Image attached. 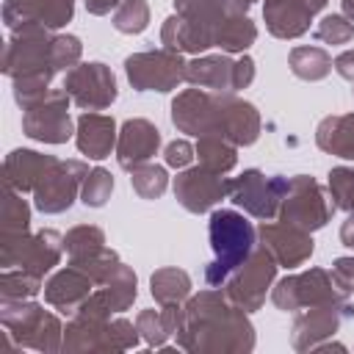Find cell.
Returning a JSON list of instances; mask_svg holds the SVG:
<instances>
[{
  "label": "cell",
  "instance_id": "cell-1",
  "mask_svg": "<svg viewBox=\"0 0 354 354\" xmlns=\"http://www.w3.org/2000/svg\"><path fill=\"white\" fill-rule=\"evenodd\" d=\"M185 318L177 346L185 351H213V354H246L254 348V326L246 310L232 304L227 293L199 290L185 301Z\"/></svg>",
  "mask_w": 354,
  "mask_h": 354
},
{
  "label": "cell",
  "instance_id": "cell-2",
  "mask_svg": "<svg viewBox=\"0 0 354 354\" xmlns=\"http://www.w3.org/2000/svg\"><path fill=\"white\" fill-rule=\"evenodd\" d=\"M351 290L354 285L340 279L335 271H326V268H310L304 274H290V277H282L274 290H271V299L279 310L285 313H296L301 307H321V304H329V307H337L346 318L354 315V301H351Z\"/></svg>",
  "mask_w": 354,
  "mask_h": 354
},
{
  "label": "cell",
  "instance_id": "cell-3",
  "mask_svg": "<svg viewBox=\"0 0 354 354\" xmlns=\"http://www.w3.org/2000/svg\"><path fill=\"white\" fill-rule=\"evenodd\" d=\"M207 238L213 260L205 268V279L210 288H224L230 274L252 254L257 232L238 210H213L207 221Z\"/></svg>",
  "mask_w": 354,
  "mask_h": 354
},
{
  "label": "cell",
  "instance_id": "cell-4",
  "mask_svg": "<svg viewBox=\"0 0 354 354\" xmlns=\"http://www.w3.org/2000/svg\"><path fill=\"white\" fill-rule=\"evenodd\" d=\"M0 324L6 326V335L19 348H36V351L53 354L64 346L61 321L30 299H19V301L3 299L0 301Z\"/></svg>",
  "mask_w": 354,
  "mask_h": 354
},
{
  "label": "cell",
  "instance_id": "cell-5",
  "mask_svg": "<svg viewBox=\"0 0 354 354\" xmlns=\"http://www.w3.org/2000/svg\"><path fill=\"white\" fill-rule=\"evenodd\" d=\"M3 72L17 80V77H53L55 66H53V36L50 28L39 25V22H25L22 28L11 30V39L6 44V55H3Z\"/></svg>",
  "mask_w": 354,
  "mask_h": 354
},
{
  "label": "cell",
  "instance_id": "cell-6",
  "mask_svg": "<svg viewBox=\"0 0 354 354\" xmlns=\"http://www.w3.org/2000/svg\"><path fill=\"white\" fill-rule=\"evenodd\" d=\"M64 238L55 230H39L33 235H0V266L22 268L33 277H44L61 260Z\"/></svg>",
  "mask_w": 354,
  "mask_h": 354
},
{
  "label": "cell",
  "instance_id": "cell-7",
  "mask_svg": "<svg viewBox=\"0 0 354 354\" xmlns=\"http://www.w3.org/2000/svg\"><path fill=\"white\" fill-rule=\"evenodd\" d=\"M277 277V260L263 249H252V254L230 274V279L224 282V293L232 304H238L246 313H254L263 307L266 293L271 288Z\"/></svg>",
  "mask_w": 354,
  "mask_h": 354
},
{
  "label": "cell",
  "instance_id": "cell-8",
  "mask_svg": "<svg viewBox=\"0 0 354 354\" xmlns=\"http://www.w3.org/2000/svg\"><path fill=\"white\" fill-rule=\"evenodd\" d=\"M124 75L136 91H171L185 80V61L183 53L166 47L133 53L124 61Z\"/></svg>",
  "mask_w": 354,
  "mask_h": 354
},
{
  "label": "cell",
  "instance_id": "cell-9",
  "mask_svg": "<svg viewBox=\"0 0 354 354\" xmlns=\"http://www.w3.org/2000/svg\"><path fill=\"white\" fill-rule=\"evenodd\" d=\"M288 185H290V180L282 174L266 177L260 169H246L241 177L230 180V199L238 207H243V213L268 221L279 213Z\"/></svg>",
  "mask_w": 354,
  "mask_h": 354
},
{
  "label": "cell",
  "instance_id": "cell-10",
  "mask_svg": "<svg viewBox=\"0 0 354 354\" xmlns=\"http://www.w3.org/2000/svg\"><path fill=\"white\" fill-rule=\"evenodd\" d=\"M332 210H335V205L329 207L321 185L307 174H296L288 185V194L282 196V205H279L277 216H279L282 224L315 232V230L326 227Z\"/></svg>",
  "mask_w": 354,
  "mask_h": 354
},
{
  "label": "cell",
  "instance_id": "cell-11",
  "mask_svg": "<svg viewBox=\"0 0 354 354\" xmlns=\"http://www.w3.org/2000/svg\"><path fill=\"white\" fill-rule=\"evenodd\" d=\"M69 94L64 88H53L41 102L30 105L22 113V130L33 141L64 144L75 136V124L69 116Z\"/></svg>",
  "mask_w": 354,
  "mask_h": 354
},
{
  "label": "cell",
  "instance_id": "cell-12",
  "mask_svg": "<svg viewBox=\"0 0 354 354\" xmlns=\"http://www.w3.org/2000/svg\"><path fill=\"white\" fill-rule=\"evenodd\" d=\"M64 91L72 97V102L83 111H102L116 100V77L111 66L91 61L77 64L64 77Z\"/></svg>",
  "mask_w": 354,
  "mask_h": 354
},
{
  "label": "cell",
  "instance_id": "cell-13",
  "mask_svg": "<svg viewBox=\"0 0 354 354\" xmlns=\"http://www.w3.org/2000/svg\"><path fill=\"white\" fill-rule=\"evenodd\" d=\"M88 166L83 160H55V166L44 174V180L33 191V202L41 213H64L77 199Z\"/></svg>",
  "mask_w": 354,
  "mask_h": 354
},
{
  "label": "cell",
  "instance_id": "cell-14",
  "mask_svg": "<svg viewBox=\"0 0 354 354\" xmlns=\"http://www.w3.org/2000/svg\"><path fill=\"white\" fill-rule=\"evenodd\" d=\"M216 116H218V91L185 88L171 102V122L180 133L188 136H216Z\"/></svg>",
  "mask_w": 354,
  "mask_h": 354
},
{
  "label": "cell",
  "instance_id": "cell-15",
  "mask_svg": "<svg viewBox=\"0 0 354 354\" xmlns=\"http://www.w3.org/2000/svg\"><path fill=\"white\" fill-rule=\"evenodd\" d=\"M174 196L188 213H205L224 196H230V180L221 174L196 166V169H183L174 177Z\"/></svg>",
  "mask_w": 354,
  "mask_h": 354
},
{
  "label": "cell",
  "instance_id": "cell-16",
  "mask_svg": "<svg viewBox=\"0 0 354 354\" xmlns=\"http://www.w3.org/2000/svg\"><path fill=\"white\" fill-rule=\"evenodd\" d=\"M216 136H224L235 147H249L260 136V113L252 102L235 97L232 91H218Z\"/></svg>",
  "mask_w": 354,
  "mask_h": 354
},
{
  "label": "cell",
  "instance_id": "cell-17",
  "mask_svg": "<svg viewBox=\"0 0 354 354\" xmlns=\"http://www.w3.org/2000/svg\"><path fill=\"white\" fill-rule=\"evenodd\" d=\"M326 6V0H266L263 19L271 36L299 39L310 30L313 17Z\"/></svg>",
  "mask_w": 354,
  "mask_h": 354
},
{
  "label": "cell",
  "instance_id": "cell-18",
  "mask_svg": "<svg viewBox=\"0 0 354 354\" xmlns=\"http://www.w3.org/2000/svg\"><path fill=\"white\" fill-rule=\"evenodd\" d=\"M257 238H260V246L277 260V266H285V268H296L301 263L310 260L313 254V238L307 230H299V227H290V224H263L257 230Z\"/></svg>",
  "mask_w": 354,
  "mask_h": 354
},
{
  "label": "cell",
  "instance_id": "cell-19",
  "mask_svg": "<svg viewBox=\"0 0 354 354\" xmlns=\"http://www.w3.org/2000/svg\"><path fill=\"white\" fill-rule=\"evenodd\" d=\"M160 147V130L149 119H127L116 138V160L122 169L133 171L141 163H149V158Z\"/></svg>",
  "mask_w": 354,
  "mask_h": 354
},
{
  "label": "cell",
  "instance_id": "cell-20",
  "mask_svg": "<svg viewBox=\"0 0 354 354\" xmlns=\"http://www.w3.org/2000/svg\"><path fill=\"white\" fill-rule=\"evenodd\" d=\"M91 288H94V279L69 263V268L55 271L44 282V299H47V304H53L64 315H75L80 310V304L94 293Z\"/></svg>",
  "mask_w": 354,
  "mask_h": 354
},
{
  "label": "cell",
  "instance_id": "cell-21",
  "mask_svg": "<svg viewBox=\"0 0 354 354\" xmlns=\"http://www.w3.org/2000/svg\"><path fill=\"white\" fill-rule=\"evenodd\" d=\"M346 315L337 307L321 304V307H307L293 318V329H290V343L296 351H313V346H318L321 340L332 337L340 329V321Z\"/></svg>",
  "mask_w": 354,
  "mask_h": 354
},
{
  "label": "cell",
  "instance_id": "cell-22",
  "mask_svg": "<svg viewBox=\"0 0 354 354\" xmlns=\"http://www.w3.org/2000/svg\"><path fill=\"white\" fill-rule=\"evenodd\" d=\"M58 158L53 155H41L36 149H14L11 155H6L3 163V177L6 185L17 188V191H36V185L44 180V174L55 166Z\"/></svg>",
  "mask_w": 354,
  "mask_h": 354
},
{
  "label": "cell",
  "instance_id": "cell-23",
  "mask_svg": "<svg viewBox=\"0 0 354 354\" xmlns=\"http://www.w3.org/2000/svg\"><path fill=\"white\" fill-rule=\"evenodd\" d=\"M75 141L77 149L91 158V160H102L111 155L113 144H116V122L111 116L86 111L77 122H75Z\"/></svg>",
  "mask_w": 354,
  "mask_h": 354
},
{
  "label": "cell",
  "instance_id": "cell-24",
  "mask_svg": "<svg viewBox=\"0 0 354 354\" xmlns=\"http://www.w3.org/2000/svg\"><path fill=\"white\" fill-rule=\"evenodd\" d=\"M232 75H235V61H230L227 55H202L185 64V80L199 88L235 91Z\"/></svg>",
  "mask_w": 354,
  "mask_h": 354
},
{
  "label": "cell",
  "instance_id": "cell-25",
  "mask_svg": "<svg viewBox=\"0 0 354 354\" xmlns=\"http://www.w3.org/2000/svg\"><path fill=\"white\" fill-rule=\"evenodd\" d=\"M315 144L318 149L354 160V113H340V116H326L315 127Z\"/></svg>",
  "mask_w": 354,
  "mask_h": 354
},
{
  "label": "cell",
  "instance_id": "cell-26",
  "mask_svg": "<svg viewBox=\"0 0 354 354\" xmlns=\"http://www.w3.org/2000/svg\"><path fill=\"white\" fill-rule=\"evenodd\" d=\"M196 158H199V166H205L216 174H227L238 163L235 144L227 141L224 136H199L196 138Z\"/></svg>",
  "mask_w": 354,
  "mask_h": 354
},
{
  "label": "cell",
  "instance_id": "cell-27",
  "mask_svg": "<svg viewBox=\"0 0 354 354\" xmlns=\"http://www.w3.org/2000/svg\"><path fill=\"white\" fill-rule=\"evenodd\" d=\"M149 290L160 307L183 304L191 296V277L183 268H158L149 279Z\"/></svg>",
  "mask_w": 354,
  "mask_h": 354
},
{
  "label": "cell",
  "instance_id": "cell-28",
  "mask_svg": "<svg viewBox=\"0 0 354 354\" xmlns=\"http://www.w3.org/2000/svg\"><path fill=\"white\" fill-rule=\"evenodd\" d=\"M136 285H138V279H136L133 268L124 266V263H119V266L108 274V279L100 285V290L105 293V299H108V304H111L113 313H124V310H130L133 301H136V293H138Z\"/></svg>",
  "mask_w": 354,
  "mask_h": 354
},
{
  "label": "cell",
  "instance_id": "cell-29",
  "mask_svg": "<svg viewBox=\"0 0 354 354\" xmlns=\"http://www.w3.org/2000/svg\"><path fill=\"white\" fill-rule=\"evenodd\" d=\"M254 39L257 28L246 14H230L216 30V47L224 53H243L249 44H254Z\"/></svg>",
  "mask_w": 354,
  "mask_h": 354
},
{
  "label": "cell",
  "instance_id": "cell-30",
  "mask_svg": "<svg viewBox=\"0 0 354 354\" xmlns=\"http://www.w3.org/2000/svg\"><path fill=\"white\" fill-rule=\"evenodd\" d=\"M290 72L301 80H324L332 72V58L321 47H293L288 55Z\"/></svg>",
  "mask_w": 354,
  "mask_h": 354
},
{
  "label": "cell",
  "instance_id": "cell-31",
  "mask_svg": "<svg viewBox=\"0 0 354 354\" xmlns=\"http://www.w3.org/2000/svg\"><path fill=\"white\" fill-rule=\"evenodd\" d=\"M30 227V207L22 199V191L6 185L3 196V216H0V235H22Z\"/></svg>",
  "mask_w": 354,
  "mask_h": 354
},
{
  "label": "cell",
  "instance_id": "cell-32",
  "mask_svg": "<svg viewBox=\"0 0 354 354\" xmlns=\"http://www.w3.org/2000/svg\"><path fill=\"white\" fill-rule=\"evenodd\" d=\"M64 249L69 254V263L75 260H83V257H91L97 254L100 249H105V235L100 227L94 224H80V227H72L66 235H64Z\"/></svg>",
  "mask_w": 354,
  "mask_h": 354
},
{
  "label": "cell",
  "instance_id": "cell-33",
  "mask_svg": "<svg viewBox=\"0 0 354 354\" xmlns=\"http://www.w3.org/2000/svg\"><path fill=\"white\" fill-rule=\"evenodd\" d=\"M130 185L141 199H158L169 185V174L158 163H141L130 171Z\"/></svg>",
  "mask_w": 354,
  "mask_h": 354
},
{
  "label": "cell",
  "instance_id": "cell-34",
  "mask_svg": "<svg viewBox=\"0 0 354 354\" xmlns=\"http://www.w3.org/2000/svg\"><path fill=\"white\" fill-rule=\"evenodd\" d=\"M41 290V279L22 271V268H3L0 274V299L6 301H19V299H33Z\"/></svg>",
  "mask_w": 354,
  "mask_h": 354
},
{
  "label": "cell",
  "instance_id": "cell-35",
  "mask_svg": "<svg viewBox=\"0 0 354 354\" xmlns=\"http://www.w3.org/2000/svg\"><path fill=\"white\" fill-rule=\"evenodd\" d=\"M75 14V0H33L30 3V22H39L50 30L64 28Z\"/></svg>",
  "mask_w": 354,
  "mask_h": 354
},
{
  "label": "cell",
  "instance_id": "cell-36",
  "mask_svg": "<svg viewBox=\"0 0 354 354\" xmlns=\"http://www.w3.org/2000/svg\"><path fill=\"white\" fill-rule=\"evenodd\" d=\"M111 191H113V177L108 169H91L83 180V188H80V199L86 207H102L108 199H111Z\"/></svg>",
  "mask_w": 354,
  "mask_h": 354
},
{
  "label": "cell",
  "instance_id": "cell-37",
  "mask_svg": "<svg viewBox=\"0 0 354 354\" xmlns=\"http://www.w3.org/2000/svg\"><path fill=\"white\" fill-rule=\"evenodd\" d=\"M149 25V6L147 0H124L113 11V28L122 33H141Z\"/></svg>",
  "mask_w": 354,
  "mask_h": 354
},
{
  "label": "cell",
  "instance_id": "cell-38",
  "mask_svg": "<svg viewBox=\"0 0 354 354\" xmlns=\"http://www.w3.org/2000/svg\"><path fill=\"white\" fill-rule=\"evenodd\" d=\"M329 194L335 199V207L354 213V169L337 166L329 171Z\"/></svg>",
  "mask_w": 354,
  "mask_h": 354
},
{
  "label": "cell",
  "instance_id": "cell-39",
  "mask_svg": "<svg viewBox=\"0 0 354 354\" xmlns=\"http://www.w3.org/2000/svg\"><path fill=\"white\" fill-rule=\"evenodd\" d=\"M50 80L53 77H41V75H33V77H17L14 80V100L22 111H28L30 105L41 102L53 88H50Z\"/></svg>",
  "mask_w": 354,
  "mask_h": 354
},
{
  "label": "cell",
  "instance_id": "cell-40",
  "mask_svg": "<svg viewBox=\"0 0 354 354\" xmlns=\"http://www.w3.org/2000/svg\"><path fill=\"white\" fill-rule=\"evenodd\" d=\"M80 53H83V44L77 36H69V33H58L53 36V66L55 72L61 69H72L80 64Z\"/></svg>",
  "mask_w": 354,
  "mask_h": 354
},
{
  "label": "cell",
  "instance_id": "cell-41",
  "mask_svg": "<svg viewBox=\"0 0 354 354\" xmlns=\"http://www.w3.org/2000/svg\"><path fill=\"white\" fill-rule=\"evenodd\" d=\"M351 36H354V25L346 14H329L315 28V39H321L326 44H346Z\"/></svg>",
  "mask_w": 354,
  "mask_h": 354
},
{
  "label": "cell",
  "instance_id": "cell-42",
  "mask_svg": "<svg viewBox=\"0 0 354 354\" xmlns=\"http://www.w3.org/2000/svg\"><path fill=\"white\" fill-rule=\"evenodd\" d=\"M119 263H122V260H119L116 252H111V249H100L97 254L83 257V260H75L72 266H77L80 271H86V274L94 279V285H102V282L108 279V274H111Z\"/></svg>",
  "mask_w": 354,
  "mask_h": 354
},
{
  "label": "cell",
  "instance_id": "cell-43",
  "mask_svg": "<svg viewBox=\"0 0 354 354\" xmlns=\"http://www.w3.org/2000/svg\"><path fill=\"white\" fill-rule=\"evenodd\" d=\"M136 326H138V332H141V340H144L147 346H152V348H163V343L171 337V335L166 332V326H163L160 313H155V310H141L138 318H136Z\"/></svg>",
  "mask_w": 354,
  "mask_h": 354
},
{
  "label": "cell",
  "instance_id": "cell-44",
  "mask_svg": "<svg viewBox=\"0 0 354 354\" xmlns=\"http://www.w3.org/2000/svg\"><path fill=\"white\" fill-rule=\"evenodd\" d=\"M138 326L130 324L127 318H116L111 321L108 326V340H111V354H119V351H127V348H136L138 346Z\"/></svg>",
  "mask_w": 354,
  "mask_h": 354
},
{
  "label": "cell",
  "instance_id": "cell-45",
  "mask_svg": "<svg viewBox=\"0 0 354 354\" xmlns=\"http://www.w3.org/2000/svg\"><path fill=\"white\" fill-rule=\"evenodd\" d=\"M194 155H196V149L185 138H177V141L166 144V152H163L166 166H171V169H185L194 160Z\"/></svg>",
  "mask_w": 354,
  "mask_h": 354
},
{
  "label": "cell",
  "instance_id": "cell-46",
  "mask_svg": "<svg viewBox=\"0 0 354 354\" xmlns=\"http://www.w3.org/2000/svg\"><path fill=\"white\" fill-rule=\"evenodd\" d=\"M30 3L33 0H6L3 3V19H6V25L11 30L22 28L25 22H30Z\"/></svg>",
  "mask_w": 354,
  "mask_h": 354
},
{
  "label": "cell",
  "instance_id": "cell-47",
  "mask_svg": "<svg viewBox=\"0 0 354 354\" xmlns=\"http://www.w3.org/2000/svg\"><path fill=\"white\" fill-rule=\"evenodd\" d=\"M254 80V61L249 58V55H243L241 61H235V75H232V88L235 91H241V88H246L249 83Z\"/></svg>",
  "mask_w": 354,
  "mask_h": 354
},
{
  "label": "cell",
  "instance_id": "cell-48",
  "mask_svg": "<svg viewBox=\"0 0 354 354\" xmlns=\"http://www.w3.org/2000/svg\"><path fill=\"white\" fill-rule=\"evenodd\" d=\"M335 72L346 80H354V50H346L335 58Z\"/></svg>",
  "mask_w": 354,
  "mask_h": 354
},
{
  "label": "cell",
  "instance_id": "cell-49",
  "mask_svg": "<svg viewBox=\"0 0 354 354\" xmlns=\"http://www.w3.org/2000/svg\"><path fill=\"white\" fill-rule=\"evenodd\" d=\"M124 0H86V11L88 14H94V17H102V14H108L111 8H119Z\"/></svg>",
  "mask_w": 354,
  "mask_h": 354
},
{
  "label": "cell",
  "instance_id": "cell-50",
  "mask_svg": "<svg viewBox=\"0 0 354 354\" xmlns=\"http://www.w3.org/2000/svg\"><path fill=\"white\" fill-rule=\"evenodd\" d=\"M332 271H335L340 279H346V282L354 285V257H337Z\"/></svg>",
  "mask_w": 354,
  "mask_h": 354
},
{
  "label": "cell",
  "instance_id": "cell-51",
  "mask_svg": "<svg viewBox=\"0 0 354 354\" xmlns=\"http://www.w3.org/2000/svg\"><path fill=\"white\" fill-rule=\"evenodd\" d=\"M340 241H343V246L354 249V213L343 221V227H340Z\"/></svg>",
  "mask_w": 354,
  "mask_h": 354
},
{
  "label": "cell",
  "instance_id": "cell-52",
  "mask_svg": "<svg viewBox=\"0 0 354 354\" xmlns=\"http://www.w3.org/2000/svg\"><path fill=\"white\" fill-rule=\"evenodd\" d=\"M340 3H343V14L354 22V0H340Z\"/></svg>",
  "mask_w": 354,
  "mask_h": 354
},
{
  "label": "cell",
  "instance_id": "cell-53",
  "mask_svg": "<svg viewBox=\"0 0 354 354\" xmlns=\"http://www.w3.org/2000/svg\"><path fill=\"white\" fill-rule=\"evenodd\" d=\"M238 3H241V6H243V8H249V6H252V3H254V0H238Z\"/></svg>",
  "mask_w": 354,
  "mask_h": 354
},
{
  "label": "cell",
  "instance_id": "cell-54",
  "mask_svg": "<svg viewBox=\"0 0 354 354\" xmlns=\"http://www.w3.org/2000/svg\"><path fill=\"white\" fill-rule=\"evenodd\" d=\"M351 83H354V80H351Z\"/></svg>",
  "mask_w": 354,
  "mask_h": 354
}]
</instances>
